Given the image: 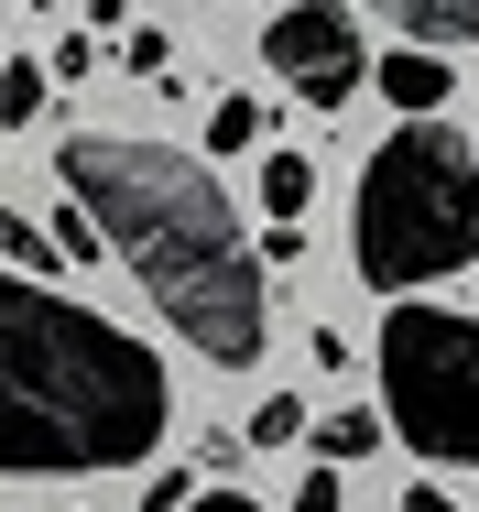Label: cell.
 Returning a JSON list of instances; mask_svg holds the SVG:
<instances>
[{"label": "cell", "mask_w": 479, "mask_h": 512, "mask_svg": "<svg viewBox=\"0 0 479 512\" xmlns=\"http://www.w3.org/2000/svg\"><path fill=\"white\" fill-rule=\"evenodd\" d=\"M55 164H66L77 207L98 218V240L131 262V284L164 306V327H186V349H207L218 371H251L273 338V273L240 240L218 175L196 153L131 142V131H77Z\"/></svg>", "instance_id": "6da1fadb"}, {"label": "cell", "mask_w": 479, "mask_h": 512, "mask_svg": "<svg viewBox=\"0 0 479 512\" xmlns=\"http://www.w3.org/2000/svg\"><path fill=\"white\" fill-rule=\"evenodd\" d=\"M164 425H175V382L131 327L66 306L55 284L0 273V480L142 469Z\"/></svg>", "instance_id": "7a4b0ae2"}, {"label": "cell", "mask_w": 479, "mask_h": 512, "mask_svg": "<svg viewBox=\"0 0 479 512\" xmlns=\"http://www.w3.org/2000/svg\"><path fill=\"white\" fill-rule=\"evenodd\" d=\"M479 262V153L436 120L403 109L371 175H360V284L371 295H414Z\"/></svg>", "instance_id": "3957f363"}, {"label": "cell", "mask_w": 479, "mask_h": 512, "mask_svg": "<svg viewBox=\"0 0 479 512\" xmlns=\"http://www.w3.org/2000/svg\"><path fill=\"white\" fill-rule=\"evenodd\" d=\"M382 425H403V447H425L447 469H479V316L392 295V316H382Z\"/></svg>", "instance_id": "277c9868"}, {"label": "cell", "mask_w": 479, "mask_h": 512, "mask_svg": "<svg viewBox=\"0 0 479 512\" xmlns=\"http://www.w3.org/2000/svg\"><path fill=\"white\" fill-rule=\"evenodd\" d=\"M262 66L284 77L294 99L349 109V99H360V77H371L360 11H349V0H294V11H273V33H262Z\"/></svg>", "instance_id": "5b68a950"}, {"label": "cell", "mask_w": 479, "mask_h": 512, "mask_svg": "<svg viewBox=\"0 0 479 512\" xmlns=\"http://www.w3.org/2000/svg\"><path fill=\"white\" fill-rule=\"evenodd\" d=\"M360 11H382L392 33H414V44H469L479 33V0H360Z\"/></svg>", "instance_id": "8992f818"}, {"label": "cell", "mask_w": 479, "mask_h": 512, "mask_svg": "<svg viewBox=\"0 0 479 512\" xmlns=\"http://www.w3.org/2000/svg\"><path fill=\"white\" fill-rule=\"evenodd\" d=\"M371 77H382V99H392V109H436L447 88H458V77H447V66L425 55V44H392V55L371 66Z\"/></svg>", "instance_id": "52a82bcc"}, {"label": "cell", "mask_w": 479, "mask_h": 512, "mask_svg": "<svg viewBox=\"0 0 479 512\" xmlns=\"http://www.w3.org/2000/svg\"><path fill=\"white\" fill-rule=\"evenodd\" d=\"M392 425L382 414H360V404H338V414H316V458H371Z\"/></svg>", "instance_id": "ba28073f"}, {"label": "cell", "mask_w": 479, "mask_h": 512, "mask_svg": "<svg viewBox=\"0 0 479 512\" xmlns=\"http://www.w3.org/2000/svg\"><path fill=\"white\" fill-rule=\"evenodd\" d=\"M305 197H316V164L305 153H262V207L273 218H305Z\"/></svg>", "instance_id": "9c48e42d"}, {"label": "cell", "mask_w": 479, "mask_h": 512, "mask_svg": "<svg viewBox=\"0 0 479 512\" xmlns=\"http://www.w3.org/2000/svg\"><path fill=\"white\" fill-rule=\"evenodd\" d=\"M44 120V66H0V131Z\"/></svg>", "instance_id": "30bf717a"}, {"label": "cell", "mask_w": 479, "mask_h": 512, "mask_svg": "<svg viewBox=\"0 0 479 512\" xmlns=\"http://www.w3.org/2000/svg\"><path fill=\"white\" fill-rule=\"evenodd\" d=\"M240 142H262V109H251V99H218V109H207V153H240Z\"/></svg>", "instance_id": "8fae6325"}, {"label": "cell", "mask_w": 479, "mask_h": 512, "mask_svg": "<svg viewBox=\"0 0 479 512\" xmlns=\"http://www.w3.org/2000/svg\"><path fill=\"white\" fill-rule=\"evenodd\" d=\"M294 436H305V404H294V393L251 404V447H294Z\"/></svg>", "instance_id": "7c38bea8"}, {"label": "cell", "mask_w": 479, "mask_h": 512, "mask_svg": "<svg viewBox=\"0 0 479 512\" xmlns=\"http://www.w3.org/2000/svg\"><path fill=\"white\" fill-rule=\"evenodd\" d=\"M0 251H11V262H33V273H44V262H55V240H44V229H33V218H11V207H0Z\"/></svg>", "instance_id": "4fadbf2b"}, {"label": "cell", "mask_w": 479, "mask_h": 512, "mask_svg": "<svg viewBox=\"0 0 479 512\" xmlns=\"http://www.w3.org/2000/svg\"><path fill=\"white\" fill-rule=\"evenodd\" d=\"M294 512H338V480H327V469H305V480H294Z\"/></svg>", "instance_id": "5bb4252c"}, {"label": "cell", "mask_w": 479, "mask_h": 512, "mask_svg": "<svg viewBox=\"0 0 479 512\" xmlns=\"http://www.w3.org/2000/svg\"><path fill=\"white\" fill-rule=\"evenodd\" d=\"M403 512H469V502H447V491L425 480V491H403Z\"/></svg>", "instance_id": "9a60e30c"}, {"label": "cell", "mask_w": 479, "mask_h": 512, "mask_svg": "<svg viewBox=\"0 0 479 512\" xmlns=\"http://www.w3.org/2000/svg\"><path fill=\"white\" fill-rule=\"evenodd\" d=\"M175 512H262V502H240V491H218V502H196V491H186Z\"/></svg>", "instance_id": "2e32d148"}]
</instances>
